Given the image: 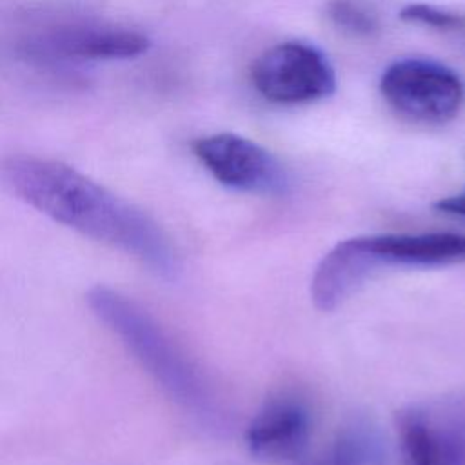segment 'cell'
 <instances>
[{
  "instance_id": "obj_1",
  "label": "cell",
  "mask_w": 465,
  "mask_h": 465,
  "mask_svg": "<svg viewBox=\"0 0 465 465\" xmlns=\"http://www.w3.org/2000/svg\"><path fill=\"white\" fill-rule=\"evenodd\" d=\"M2 176L18 198L54 222L138 258L163 278L178 274V256L163 229L140 207L74 167L16 154L5 158Z\"/></svg>"
},
{
  "instance_id": "obj_2",
  "label": "cell",
  "mask_w": 465,
  "mask_h": 465,
  "mask_svg": "<svg viewBox=\"0 0 465 465\" xmlns=\"http://www.w3.org/2000/svg\"><path fill=\"white\" fill-rule=\"evenodd\" d=\"M87 303L180 407L207 427H222V414L207 381L147 311L104 285L87 292Z\"/></svg>"
},
{
  "instance_id": "obj_3",
  "label": "cell",
  "mask_w": 465,
  "mask_h": 465,
  "mask_svg": "<svg viewBox=\"0 0 465 465\" xmlns=\"http://www.w3.org/2000/svg\"><path fill=\"white\" fill-rule=\"evenodd\" d=\"M380 93L398 114L423 124L449 122L465 104L461 76L429 58L391 64L380 78Z\"/></svg>"
},
{
  "instance_id": "obj_4",
  "label": "cell",
  "mask_w": 465,
  "mask_h": 465,
  "mask_svg": "<svg viewBox=\"0 0 465 465\" xmlns=\"http://www.w3.org/2000/svg\"><path fill=\"white\" fill-rule=\"evenodd\" d=\"M251 80L265 100L283 105L318 102L336 91L329 58L316 45L300 40L265 49L251 67Z\"/></svg>"
},
{
  "instance_id": "obj_5",
  "label": "cell",
  "mask_w": 465,
  "mask_h": 465,
  "mask_svg": "<svg viewBox=\"0 0 465 465\" xmlns=\"http://www.w3.org/2000/svg\"><path fill=\"white\" fill-rule=\"evenodd\" d=\"M396 440L387 465H465V411L450 403H412L394 414Z\"/></svg>"
},
{
  "instance_id": "obj_6",
  "label": "cell",
  "mask_w": 465,
  "mask_h": 465,
  "mask_svg": "<svg viewBox=\"0 0 465 465\" xmlns=\"http://www.w3.org/2000/svg\"><path fill=\"white\" fill-rule=\"evenodd\" d=\"M200 163L222 185L243 193L282 194L289 187L283 165L260 143L234 133H218L193 142Z\"/></svg>"
},
{
  "instance_id": "obj_7",
  "label": "cell",
  "mask_w": 465,
  "mask_h": 465,
  "mask_svg": "<svg viewBox=\"0 0 465 465\" xmlns=\"http://www.w3.org/2000/svg\"><path fill=\"white\" fill-rule=\"evenodd\" d=\"M312 434V414L307 401L294 392L271 396L251 420L245 443L252 458L263 463L298 461Z\"/></svg>"
},
{
  "instance_id": "obj_8",
  "label": "cell",
  "mask_w": 465,
  "mask_h": 465,
  "mask_svg": "<svg viewBox=\"0 0 465 465\" xmlns=\"http://www.w3.org/2000/svg\"><path fill=\"white\" fill-rule=\"evenodd\" d=\"M149 45V38L134 29L73 24L36 35L24 49L54 60H127L143 54Z\"/></svg>"
},
{
  "instance_id": "obj_9",
  "label": "cell",
  "mask_w": 465,
  "mask_h": 465,
  "mask_svg": "<svg viewBox=\"0 0 465 465\" xmlns=\"http://www.w3.org/2000/svg\"><path fill=\"white\" fill-rule=\"evenodd\" d=\"M358 242L372 267L385 265L434 267L465 262V234L421 232V234H369Z\"/></svg>"
},
{
  "instance_id": "obj_10",
  "label": "cell",
  "mask_w": 465,
  "mask_h": 465,
  "mask_svg": "<svg viewBox=\"0 0 465 465\" xmlns=\"http://www.w3.org/2000/svg\"><path fill=\"white\" fill-rule=\"evenodd\" d=\"M389 445L367 418H352L318 452L294 465H387Z\"/></svg>"
},
{
  "instance_id": "obj_11",
  "label": "cell",
  "mask_w": 465,
  "mask_h": 465,
  "mask_svg": "<svg viewBox=\"0 0 465 465\" xmlns=\"http://www.w3.org/2000/svg\"><path fill=\"white\" fill-rule=\"evenodd\" d=\"M329 20L343 33L358 38H371L380 33L378 15L361 0H327Z\"/></svg>"
},
{
  "instance_id": "obj_12",
  "label": "cell",
  "mask_w": 465,
  "mask_h": 465,
  "mask_svg": "<svg viewBox=\"0 0 465 465\" xmlns=\"http://www.w3.org/2000/svg\"><path fill=\"white\" fill-rule=\"evenodd\" d=\"M400 18L405 22L434 27L438 31H449V33L465 31V15L445 11L429 4H409L400 11Z\"/></svg>"
},
{
  "instance_id": "obj_13",
  "label": "cell",
  "mask_w": 465,
  "mask_h": 465,
  "mask_svg": "<svg viewBox=\"0 0 465 465\" xmlns=\"http://www.w3.org/2000/svg\"><path fill=\"white\" fill-rule=\"evenodd\" d=\"M432 207L438 213L449 214V216H458V218H465V191L452 194V196H445L440 198L438 202L432 203Z\"/></svg>"
}]
</instances>
